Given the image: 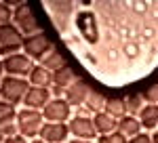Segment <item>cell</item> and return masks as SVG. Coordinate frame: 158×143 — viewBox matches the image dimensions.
<instances>
[{
	"label": "cell",
	"mask_w": 158,
	"mask_h": 143,
	"mask_svg": "<svg viewBox=\"0 0 158 143\" xmlns=\"http://www.w3.org/2000/svg\"><path fill=\"white\" fill-rule=\"evenodd\" d=\"M42 116L47 122H59V124H68L70 116H72V105L65 101V99H51L49 105L42 109Z\"/></svg>",
	"instance_id": "8"
},
{
	"label": "cell",
	"mask_w": 158,
	"mask_h": 143,
	"mask_svg": "<svg viewBox=\"0 0 158 143\" xmlns=\"http://www.w3.org/2000/svg\"><path fill=\"white\" fill-rule=\"evenodd\" d=\"M2 67H4V76H13V78H30L32 70L36 67V61H32L25 53H17L11 57L2 59Z\"/></svg>",
	"instance_id": "6"
},
{
	"label": "cell",
	"mask_w": 158,
	"mask_h": 143,
	"mask_svg": "<svg viewBox=\"0 0 158 143\" xmlns=\"http://www.w3.org/2000/svg\"><path fill=\"white\" fill-rule=\"evenodd\" d=\"M51 99H53V95H51V88H38V86H32V88L27 91L25 99H23V107L42 112L44 107L49 105Z\"/></svg>",
	"instance_id": "11"
},
{
	"label": "cell",
	"mask_w": 158,
	"mask_h": 143,
	"mask_svg": "<svg viewBox=\"0 0 158 143\" xmlns=\"http://www.w3.org/2000/svg\"><path fill=\"white\" fill-rule=\"evenodd\" d=\"M30 84L38 86V88H51L53 86V72H49L47 67H42L40 63H36V67L30 74Z\"/></svg>",
	"instance_id": "15"
},
{
	"label": "cell",
	"mask_w": 158,
	"mask_h": 143,
	"mask_svg": "<svg viewBox=\"0 0 158 143\" xmlns=\"http://www.w3.org/2000/svg\"><path fill=\"white\" fill-rule=\"evenodd\" d=\"M13 25L25 36H34L38 34V32H42V27H40V23H38L36 15H34V11H32V6L27 4V2H21L17 9H15V15H13Z\"/></svg>",
	"instance_id": "5"
},
{
	"label": "cell",
	"mask_w": 158,
	"mask_h": 143,
	"mask_svg": "<svg viewBox=\"0 0 158 143\" xmlns=\"http://www.w3.org/2000/svg\"><path fill=\"white\" fill-rule=\"evenodd\" d=\"M152 143H158V131L152 133Z\"/></svg>",
	"instance_id": "27"
},
{
	"label": "cell",
	"mask_w": 158,
	"mask_h": 143,
	"mask_svg": "<svg viewBox=\"0 0 158 143\" xmlns=\"http://www.w3.org/2000/svg\"><path fill=\"white\" fill-rule=\"evenodd\" d=\"M44 122H47V120L42 116V112L21 107L19 114H17V122H15V124H17L19 135L30 141V139H38V137H40V131H42Z\"/></svg>",
	"instance_id": "1"
},
{
	"label": "cell",
	"mask_w": 158,
	"mask_h": 143,
	"mask_svg": "<svg viewBox=\"0 0 158 143\" xmlns=\"http://www.w3.org/2000/svg\"><path fill=\"white\" fill-rule=\"evenodd\" d=\"M68 137H70L68 124H59V122H44L40 131V139L44 143H65Z\"/></svg>",
	"instance_id": "9"
},
{
	"label": "cell",
	"mask_w": 158,
	"mask_h": 143,
	"mask_svg": "<svg viewBox=\"0 0 158 143\" xmlns=\"http://www.w3.org/2000/svg\"><path fill=\"white\" fill-rule=\"evenodd\" d=\"M23 53V34L13 23L0 25V59Z\"/></svg>",
	"instance_id": "4"
},
{
	"label": "cell",
	"mask_w": 158,
	"mask_h": 143,
	"mask_svg": "<svg viewBox=\"0 0 158 143\" xmlns=\"http://www.w3.org/2000/svg\"><path fill=\"white\" fill-rule=\"evenodd\" d=\"M129 143H152V135L150 133H139V135H135L133 139H129Z\"/></svg>",
	"instance_id": "25"
},
{
	"label": "cell",
	"mask_w": 158,
	"mask_h": 143,
	"mask_svg": "<svg viewBox=\"0 0 158 143\" xmlns=\"http://www.w3.org/2000/svg\"><path fill=\"white\" fill-rule=\"evenodd\" d=\"M13 15H15V9H11V6L6 4V0L0 2V25L13 23Z\"/></svg>",
	"instance_id": "23"
},
{
	"label": "cell",
	"mask_w": 158,
	"mask_h": 143,
	"mask_svg": "<svg viewBox=\"0 0 158 143\" xmlns=\"http://www.w3.org/2000/svg\"><path fill=\"white\" fill-rule=\"evenodd\" d=\"M97 143H129L120 133H112V135H103V137H97Z\"/></svg>",
	"instance_id": "24"
},
{
	"label": "cell",
	"mask_w": 158,
	"mask_h": 143,
	"mask_svg": "<svg viewBox=\"0 0 158 143\" xmlns=\"http://www.w3.org/2000/svg\"><path fill=\"white\" fill-rule=\"evenodd\" d=\"M27 143H44V141H42V139L38 137V139H30V141H27Z\"/></svg>",
	"instance_id": "29"
},
{
	"label": "cell",
	"mask_w": 158,
	"mask_h": 143,
	"mask_svg": "<svg viewBox=\"0 0 158 143\" xmlns=\"http://www.w3.org/2000/svg\"><path fill=\"white\" fill-rule=\"evenodd\" d=\"M122 137L129 141V139H133L135 135H139V133H143V129H141V122H139V118L137 116H124V118L118 120V131Z\"/></svg>",
	"instance_id": "13"
},
{
	"label": "cell",
	"mask_w": 158,
	"mask_h": 143,
	"mask_svg": "<svg viewBox=\"0 0 158 143\" xmlns=\"http://www.w3.org/2000/svg\"><path fill=\"white\" fill-rule=\"evenodd\" d=\"M17 114H19L17 105H13L9 101H2V99H0V129H4V126H9V124H15V122H17Z\"/></svg>",
	"instance_id": "20"
},
{
	"label": "cell",
	"mask_w": 158,
	"mask_h": 143,
	"mask_svg": "<svg viewBox=\"0 0 158 143\" xmlns=\"http://www.w3.org/2000/svg\"><path fill=\"white\" fill-rule=\"evenodd\" d=\"M4 139H6V137H4V133L0 131V143H4Z\"/></svg>",
	"instance_id": "31"
},
{
	"label": "cell",
	"mask_w": 158,
	"mask_h": 143,
	"mask_svg": "<svg viewBox=\"0 0 158 143\" xmlns=\"http://www.w3.org/2000/svg\"><path fill=\"white\" fill-rule=\"evenodd\" d=\"M40 65H42V67H47L49 72H53V74H55V72L63 70L65 65H70V63H68V59H65V55H63L61 51H57V48H55L53 53H49L44 59L40 61Z\"/></svg>",
	"instance_id": "18"
},
{
	"label": "cell",
	"mask_w": 158,
	"mask_h": 143,
	"mask_svg": "<svg viewBox=\"0 0 158 143\" xmlns=\"http://www.w3.org/2000/svg\"><path fill=\"white\" fill-rule=\"evenodd\" d=\"M106 103H108V97L103 95L101 91H91L89 93V97H86V101H85V107L95 116V114H101V112H106Z\"/></svg>",
	"instance_id": "17"
},
{
	"label": "cell",
	"mask_w": 158,
	"mask_h": 143,
	"mask_svg": "<svg viewBox=\"0 0 158 143\" xmlns=\"http://www.w3.org/2000/svg\"><path fill=\"white\" fill-rule=\"evenodd\" d=\"M68 129L72 139H82V141H97V131L93 124V116H74L68 122Z\"/></svg>",
	"instance_id": "7"
},
{
	"label": "cell",
	"mask_w": 158,
	"mask_h": 143,
	"mask_svg": "<svg viewBox=\"0 0 158 143\" xmlns=\"http://www.w3.org/2000/svg\"><path fill=\"white\" fill-rule=\"evenodd\" d=\"M106 114H110L112 118L120 120L124 118V116H129L127 114V103H124V97H108V103H106Z\"/></svg>",
	"instance_id": "19"
},
{
	"label": "cell",
	"mask_w": 158,
	"mask_h": 143,
	"mask_svg": "<svg viewBox=\"0 0 158 143\" xmlns=\"http://www.w3.org/2000/svg\"><path fill=\"white\" fill-rule=\"evenodd\" d=\"M32 88V84L27 78H13V76H4L0 80V99L9 101L13 105L23 103L27 91Z\"/></svg>",
	"instance_id": "2"
},
{
	"label": "cell",
	"mask_w": 158,
	"mask_h": 143,
	"mask_svg": "<svg viewBox=\"0 0 158 143\" xmlns=\"http://www.w3.org/2000/svg\"><path fill=\"white\" fill-rule=\"evenodd\" d=\"M93 124H95V131H97L99 137H103V135H112V133L118 131V120L112 118V116L106 114V112L95 114V116H93Z\"/></svg>",
	"instance_id": "12"
},
{
	"label": "cell",
	"mask_w": 158,
	"mask_h": 143,
	"mask_svg": "<svg viewBox=\"0 0 158 143\" xmlns=\"http://www.w3.org/2000/svg\"><path fill=\"white\" fill-rule=\"evenodd\" d=\"M93 88L89 86V82L86 80H76V82L65 91V95H63V99L72 105V109L74 107H80V105H85V101H86V97H89V93H91Z\"/></svg>",
	"instance_id": "10"
},
{
	"label": "cell",
	"mask_w": 158,
	"mask_h": 143,
	"mask_svg": "<svg viewBox=\"0 0 158 143\" xmlns=\"http://www.w3.org/2000/svg\"><path fill=\"white\" fill-rule=\"evenodd\" d=\"M141 95H143L146 105H158V82L146 86V88L141 91Z\"/></svg>",
	"instance_id": "22"
},
{
	"label": "cell",
	"mask_w": 158,
	"mask_h": 143,
	"mask_svg": "<svg viewBox=\"0 0 158 143\" xmlns=\"http://www.w3.org/2000/svg\"><path fill=\"white\" fill-rule=\"evenodd\" d=\"M4 143H27V139L21 137V135H15V137H6Z\"/></svg>",
	"instance_id": "26"
},
{
	"label": "cell",
	"mask_w": 158,
	"mask_h": 143,
	"mask_svg": "<svg viewBox=\"0 0 158 143\" xmlns=\"http://www.w3.org/2000/svg\"><path fill=\"white\" fill-rule=\"evenodd\" d=\"M53 51H55V42L51 40V36L47 32H38L34 36H25L23 38V53L32 61L40 63Z\"/></svg>",
	"instance_id": "3"
},
{
	"label": "cell",
	"mask_w": 158,
	"mask_h": 143,
	"mask_svg": "<svg viewBox=\"0 0 158 143\" xmlns=\"http://www.w3.org/2000/svg\"><path fill=\"white\" fill-rule=\"evenodd\" d=\"M124 103H127V114L129 116H139V112L146 107V101H143L141 93H129L124 97Z\"/></svg>",
	"instance_id": "21"
},
{
	"label": "cell",
	"mask_w": 158,
	"mask_h": 143,
	"mask_svg": "<svg viewBox=\"0 0 158 143\" xmlns=\"http://www.w3.org/2000/svg\"><path fill=\"white\" fill-rule=\"evenodd\" d=\"M68 143H93V141H82V139H72V141H68Z\"/></svg>",
	"instance_id": "28"
},
{
	"label": "cell",
	"mask_w": 158,
	"mask_h": 143,
	"mask_svg": "<svg viewBox=\"0 0 158 143\" xmlns=\"http://www.w3.org/2000/svg\"><path fill=\"white\" fill-rule=\"evenodd\" d=\"M76 80H80V76L76 74V70H74L72 65H65L63 70L53 74V86H59V88H63V91H68Z\"/></svg>",
	"instance_id": "14"
},
{
	"label": "cell",
	"mask_w": 158,
	"mask_h": 143,
	"mask_svg": "<svg viewBox=\"0 0 158 143\" xmlns=\"http://www.w3.org/2000/svg\"><path fill=\"white\" fill-rule=\"evenodd\" d=\"M2 74H4V67H2V59H0V80H2V78H4V76H2Z\"/></svg>",
	"instance_id": "30"
},
{
	"label": "cell",
	"mask_w": 158,
	"mask_h": 143,
	"mask_svg": "<svg viewBox=\"0 0 158 143\" xmlns=\"http://www.w3.org/2000/svg\"><path fill=\"white\" fill-rule=\"evenodd\" d=\"M139 122H141V129L146 133L150 131H158V105H146L139 112Z\"/></svg>",
	"instance_id": "16"
}]
</instances>
